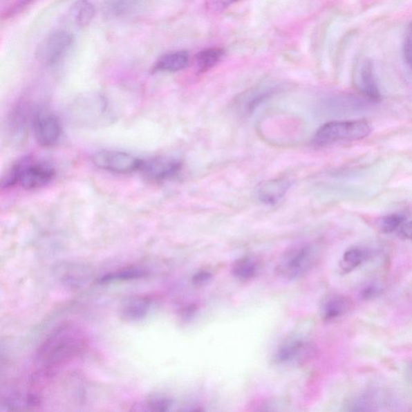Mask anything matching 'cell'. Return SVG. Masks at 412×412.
<instances>
[{"instance_id": "18", "label": "cell", "mask_w": 412, "mask_h": 412, "mask_svg": "<svg viewBox=\"0 0 412 412\" xmlns=\"http://www.w3.org/2000/svg\"><path fill=\"white\" fill-rule=\"evenodd\" d=\"M139 2L140 0H105L103 10L107 17L119 18L133 11Z\"/></svg>"}, {"instance_id": "27", "label": "cell", "mask_w": 412, "mask_h": 412, "mask_svg": "<svg viewBox=\"0 0 412 412\" xmlns=\"http://www.w3.org/2000/svg\"><path fill=\"white\" fill-rule=\"evenodd\" d=\"M380 294V289L376 286H369L363 289L361 297L364 300H371V299L375 298L379 296Z\"/></svg>"}, {"instance_id": "31", "label": "cell", "mask_w": 412, "mask_h": 412, "mask_svg": "<svg viewBox=\"0 0 412 412\" xmlns=\"http://www.w3.org/2000/svg\"><path fill=\"white\" fill-rule=\"evenodd\" d=\"M409 379L412 382V365L409 368V371L408 372Z\"/></svg>"}, {"instance_id": "14", "label": "cell", "mask_w": 412, "mask_h": 412, "mask_svg": "<svg viewBox=\"0 0 412 412\" xmlns=\"http://www.w3.org/2000/svg\"><path fill=\"white\" fill-rule=\"evenodd\" d=\"M189 55L186 51H176L165 54L156 62L153 71L156 72H178L188 66Z\"/></svg>"}, {"instance_id": "7", "label": "cell", "mask_w": 412, "mask_h": 412, "mask_svg": "<svg viewBox=\"0 0 412 412\" xmlns=\"http://www.w3.org/2000/svg\"><path fill=\"white\" fill-rule=\"evenodd\" d=\"M97 168L111 173L127 174L139 171L142 160L131 154L117 151H101L92 156Z\"/></svg>"}, {"instance_id": "11", "label": "cell", "mask_w": 412, "mask_h": 412, "mask_svg": "<svg viewBox=\"0 0 412 412\" xmlns=\"http://www.w3.org/2000/svg\"><path fill=\"white\" fill-rule=\"evenodd\" d=\"M290 182L285 179H274L260 184L257 189V198L266 205H274L286 194Z\"/></svg>"}, {"instance_id": "26", "label": "cell", "mask_w": 412, "mask_h": 412, "mask_svg": "<svg viewBox=\"0 0 412 412\" xmlns=\"http://www.w3.org/2000/svg\"><path fill=\"white\" fill-rule=\"evenodd\" d=\"M213 278L212 272L208 271V270H202L196 272L192 278V282L195 286H203L207 283L211 279Z\"/></svg>"}, {"instance_id": "16", "label": "cell", "mask_w": 412, "mask_h": 412, "mask_svg": "<svg viewBox=\"0 0 412 412\" xmlns=\"http://www.w3.org/2000/svg\"><path fill=\"white\" fill-rule=\"evenodd\" d=\"M260 270V263L252 256L239 258L233 264L232 274L240 281H251L257 276Z\"/></svg>"}, {"instance_id": "8", "label": "cell", "mask_w": 412, "mask_h": 412, "mask_svg": "<svg viewBox=\"0 0 412 412\" xmlns=\"http://www.w3.org/2000/svg\"><path fill=\"white\" fill-rule=\"evenodd\" d=\"M32 131L37 143L46 148L56 145L62 133L58 118L46 111H39L33 117Z\"/></svg>"}, {"instance_id": "2", "label": "cell", "mask_w": 412, "mask_h": 412, "mask_svg": "<svg viewBox=\"0 0 412 412\" xmlns=\"http://www.w3.org/2000/svg\"><path fill=\"white\" fill-rule=\"evenodd\" d=\"M54 176L55 170L50 165L26 157L17 162L8 171L2 180V187L19 184L24 189H41L50 184Z\"/></svg>"}, {"instance_id": "22", "label": "cell", "mask_w": 412, "mask_h": 412, "mask_svg": "<svg viewBox=\"0 0 412 412\" xmlns=\"http://www.w3.org/2000/svg\"><path fill=\"white\" fill-rule=\"evenodd\" d=\"M147 274H148V273L143 271V270L129 268L106 274V276L101 277L97 282L102 284H105L115 281H132V279L144 278Z\"/></svg>"}, {"instance_id": "5", "label": "cell", "mask_w": 412, "mask_h": 412, "mask_svg": "<svg viewBox=\"0 0 412 412\" xmlns=\"http://www.w3.org/2000/svg\"><path fill=\"white\" fill-rule=\"evenodd\" d=\"M314 353L315 348L305 337L292 335L279 344L272 361L277 366L297 365L311 359Z\"/></svg>"}, {"instance_id": "4", "label": "cell", "mask_w": 412, "mask_h": 412, "mask_svg": "<svg viewBox=\"0 0 412 412\" xmlns=\"http://www.w3.org/2000/svg\"><path fill=\"white\" fill-rule=\"evenodd\" d=\"M318 259V252L311 244H302L288 251L277 264L276 271L279 277L295 281L311 271Z\"/></svg>"}, {"instance_id": "1", "label": "cell", "mask_w": 412, "mask_h": 412, "mask_svg": "<svg viewBox=\"0 0 412 412\" xmlns=\"http://www.w3.org/2000/svg\"><path fill=\"white\" fill-rule=\"evenodd\" d=\"M86 347L84 331L76 324L64 323L54 328L39 346L36 361L44 370L50 371L80 356Z\"/></svg>"}, {"instance_id": "6", "label": "cell", "mask_w": 412, "mask_h": 412, "mask_svg": "<svg viewBox=\"0 0 412 412\" xmlns=\"http://www.w3.org/2000/svg\"><path fill=\"white\" fill-rule=\"evenodd\" d=\"M75 41V38L71 32H53L39 46L37 51L38 60L46 66L56 65L71 50Z\"/></svg>"}, {"instance_id": "12", "label": "cell", "mask_w": 412, "mask_h": 412, "mask_svg": "<svg viewBox=\"0 0 412 412\" xmlns=\"http://www.w3.org/2000/svg\"><path fill=\"white\" fill-rule=\"evenodd\" d=\"M151 303L149 297H134L127 299V301L122 303L120 316L122 320L129 322L143 320L148 315Z\"/></svg>"}, {"instance_id": "23", "label": "cell", "mask_w": 412, "mask_h": 412, "mask_svg": "<svg viewBox=\"0 0 412 412\" xmlns=\"http://www.w3.org/2000/svg\"><path fill=\"white\" fill-rule=\"evenodd\" d=\"M406 218L401 214H390L385 216L380 221V228L382 232L390 234L400 228L405 223Z\"/></svg>"}, {"instance_id": "19", "label": "cell", "mask_w": 412, "mask_h": 412, "mask_svg": "<svg viewBox=\"0 0 412 412\" xmlns=\"http://www.w3.org/2000/svg\"><path fill=\"white\" fill-rule=\"evenodd\" d=\"M225 51L221 48H210L200 51L197 57V65L200 72L204 73L211 70L222 60Z\"/></svg>"}, {"instance_id": "17", "label": "cell", "mask_w": 412, "mask_h": 412, "mask_svg": "<svg viewBox=\"0 0 412 412\" xmlns=\"http://www.w3.org/2000/svg\"><path fill=\"white\" fill-rule=\"evenodd\" d=\"M368 257L366 250L360 247H352L348 249L343 254L339 267L343 274L350 273L365 261Z\"/></svg>"}, {"instance_id": "3", "label": "cell", "mask_w": 412, "mask_h": 412, "mask_svg": "<svg viewBox=\"0 0 412 412\" xmlns=\"http://www.w3.org/2000/svg\"><path fill=\"white\" fill-rule=\"evenodd\" d=\"M371 132V125L366 120L330 122L317 130L312 143L318 148H324L339 142L364 139Z\"/></svg>"}, {"instance_id": "24", "label": "cell", "mask_w": 412, "mask_h": 412, "mask_svg": "<svg viewBox=\"0 0 412 412\" xmlns=\"http://www.w3.org/2000/svg\"><path fill=\"white\" fill-rule=\"evenodd\" d=\"M145 404L151 411H169L173 405V400L164 396L150 395L146 400Z\"/></svg>"}, {"instance_id": "13", "label": "cell", "mask_w": 412, "mask_h": 412, "mask_svg": "<svg viewBox=\"0 0 412 412\" xmlns=\"http://www.w3.org/2000/svg\"><path fill=\"white\" fill-rule=\"evenodd\" d=\"M350 301L338 294H330L323 299L321 306V317L325 321H331L344 315L349 310Z\"/></svg>"}, {"instance_id": "30", "label": "cell", "mask_w": 412, "mask_h": 412, "mask_svg": "<svg viewBox=\"0 0 412 412\" xmlns=\"http://www.w3.org/2000/svg\"><path fill=\"white\" fill-rule=\"evenodd\" d=\"M234 1L235 0H209L210 6L215 8H224Z\"/></svg>"}, {"instance_id": "29", "label": "cell", "mask_w": 412, "mask_h": 412, "mask_svg": "<svg viewBox=\"0 0 412 412\" xmlns=\"http://www.w3.org/2000/svg\"><path fill=\"white\" fill-rule=\"evenodd\" d=\"M33 0H17L16 3L13 5V6L10 8L9 14H15L18 12H21L22 9L28 6V4H30Z\"/></svg>"}, {"instance_id": "20", "label": "cell", "mask_w": 412, "mask_h": 412, "mask_svg": "<svg viewBox=\"0 0 412 412\" xmlns=\"http://www.w3.org/2000/svg\"><path fill=\"white\" fill-rule=\"evenodd\" d=\"M72 15L77 26L84 28L89 26L95 17V9L94 5L88 0H79L73 5Z\"/></svg>"}, {"instance_id": "10", "label": "cell", "mask_w": 412, "mask_h": 412, "mask_svg": "<svg viewBox=\"0 0 412 412\" xmlns=\"http://www.w3.org/2000/svg\"><path fill=\"white\" fill-rule=\"evenodd\" d=\"M75 114L76 120L89 122L107 120V103L102 97H84L78 100L71 114Z\"/></svg>"}, {"instance_id": "21", "label": "cell", "mask_w": 412, "mask_h": 412, "mask_svg": "<svg viewBox=\"0 0 412 412\" xmlns=\"http://www.w3.org/2000/svg\"><path fill=\"white\" fill-rule=\"evenodd\" d=\"M276 90V87L272 86H262L254 88V89L250 91L248 94L245 95L243 97L245 108L247 111H252L256 107L260 102L266 100L269 95L273 94Z\"/></svg>"}, {"instance_id": "28", "label": "cell", "mask_w": 412, "mask_h": 412, "mask_svg": "<svg viewBox=\"0 0 412 412\" xmlns=\"http://www.w3.org/2000/svg\"><path fill=\"white\" fill-rule=\"evenodd\" d=\"M399 230L402 236L412 241V222L404 223Z\"/></svg>"}, {"instance_id": "9", "label": "cell", "mask_w": 412, "mask_h": 412, "mask_svg": "<svg viewBox=\"0 0 412 412\" xmlns=\"http://www.w3.org/2000/svg\"><path fill=\"white\" fill-rule=\"evenodd\" d=\"M181 162L171 157H155L142 160L139 171L145 178L159 182L174 178L181 170Z\"/></svg>"}, {"instance_id": "25", "label": "cell", "mask_w": 412, "mask_h": 412, "mask_svg": "<svg viewBox=\"0 0 412 412\" xmlns=\"http://www.w3.org/2000/svg\"><path fill=\"white\" fill-rule=\"evenodd\" d=\"M404 57L406 63L412 68V26L409 28L404 39Z\"/></svg>"}, {"instance_id": "15", "label": "cell", "mask_w": 412, "mask_h": 412, "mask_svg": "<svg viewBox=\"0 0 412 412\" xmlns=\"http://www.w3.org/2000/svg\"><path fill=\"white\" fill-rule=\"evenodd\" d=\"M360 77L363 95L373 102H379L381 99L380 92L375 80L374 67L370 61L363 63Z\"/></svg>"}]
</instances>
